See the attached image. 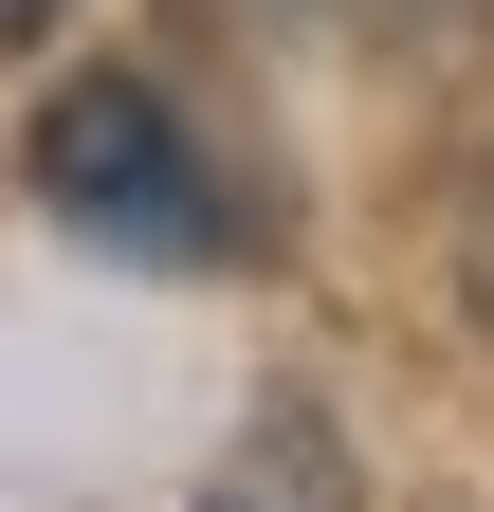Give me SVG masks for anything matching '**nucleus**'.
<instances>
[{
    "label": "nucleus",
    "instance_id": "1",
    "mask_svg": "<svg viewBox=\"0 0 494 512\" xmlns=\"http://www.w3.org/2000/svg\"><path fill=\"white\" fill-rule=\"evenodd\" d=\"M37 202L74 220L92 256H147V275H202V256H238L220 165L183 147V110H165L147 74H74V92H37Z\"/></svg>",
    "mask_w": 494,
    "mask_h": 512
},
{
    "label": "nucleus",
    "instance_id": "2",
    "mask_svg": "<svg viewBox=\"0 0 494 512\" xmlns=\"http://www.w3.org/2000/svg\"><path fill=\"white\" fill-rule=\"evenodd\" d=\"M202 512H366V494H348L330 403H257V421H238V458L202 476Z\"/></svg>",
    "mask_w": 494,
    "mask_h": 512
},
{
    "label": "nucleus",
    "instance_id": "3",
    "mask_svg": "<svg viewBox=\"0 0 494 512\" xmlns=\"http://www.w3.org/2000/svg\"><path fill=\"white\" fill-rule=\"evenodd\" d=\"M458 293H476V330H494V165L458 183Z\"/></svg>",
    "mask_w": 494,
    "mask_h": 512
},
{
    "label": "nucleus",
    "instance_id": "4",
    "mask_svg": "<svg viewBox=\"0 0 494 512\" xmlns=\"http://www.w3.org/2000/svg\"><path fill=\"white\" fill-rule=\"evenodd\" d=\"M37 19H55V0H0V37H37Z\"/></svg>",
    "mask_w": 494,
    "mask_h": 512
}]
</instances>
